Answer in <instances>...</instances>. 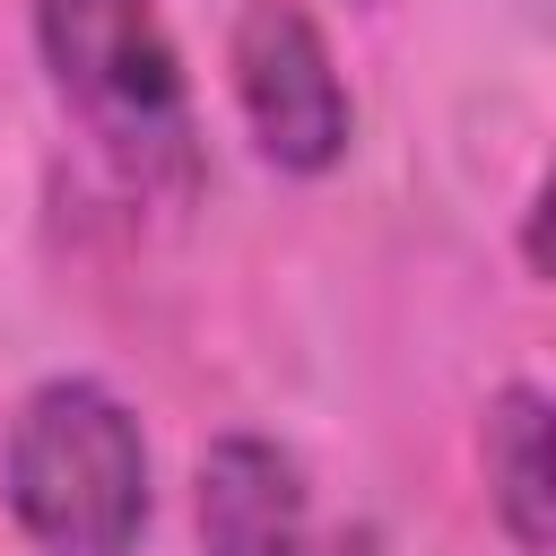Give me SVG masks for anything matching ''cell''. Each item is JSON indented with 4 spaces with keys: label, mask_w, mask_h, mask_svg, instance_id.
<instances>
[{
    "label": "cell",
    "mask_w": 556,
    "mask_h": 556,
    "mask_svg": "<svg viewBox=\"0 0 556 556\" xmlns=\"http://www.w3.org/2000/svg\"><path fill=\"white\" fill-rule=\"evenodd\" d=\"M9 513L43 556H130L148 530V443L104 382H43L9 426Z\"/></svg>",
    "instance_id": "cell-1"
},
{
    "label": "cell",
    "mask_w": 556,
    "mask_h": 556,
    "mask_svg": "<svg viewBox=\"0 0 556 556\" xmlns=\"http://www.w3.org/2000/svg\"><path fill=\"white\" fill-rule=\"evenodd\" d=\"M35 43L61 104L130 174L191 165V96L156 0H35Z\"/></svg>",
    "instance_id": "cell-2"
},
{
    "label": "cell",
    "mask_w": 556,
    "mask_h": 556,
    "mask_svg": "<svg viewBox=\"0 0 556 556\" xmlns=\"http://www.w3.org/2000/svg\"><path fill=\"white\" fill-rule=\"evenodd\" d=\"M235 96L278 174H330L348 156V87L321 26L295 0H243L235 17Z\"/></svg>",
    "instance_id": "cell-3"
},
{
    "label": "cell",
    "mask_w": 556,
    "mask_h": 556,
    "mask_svg": "<svg viewBox=\"0 0 556 556\" xmlns=\"http://www.w3.org/2000/svg\"><path fill=\"white\" fill-rule=\"evenodd\" d=\"M200 547L208 556H304L313 547L304 469L261 434L208 443L200 452Z\"/></svg>",
    "instance_id": "cell-4"
},
{
    "label": "cell",
    "mask_w": 556,
    "mask_h": 556,
    "mask_svg": "<svg viewBox=\"0 0 556 556\" xmlns=\"http://www.w3.org/2000/svg\"><path fill=\"white\" fill-rule=\"evenodd\" d=\"M486 504L504 521V539L521 556H547L556 547V486H547V400L530 382H504L486 400Z\"/></svg>",
    "instance_id": "cell-5"
},
{
    "label": "cell",
    "mask_w": 556,
    "mask_h": 556,
    "mask_svg": "<svg viewBox=\"0 0 556 556\" xmlns=\"http://www.w3.org/2000/svg\"><path fill=\"white\" fill-rule=\"evenodd\" d=\"M304 556H382V539H374V530H313Z\"/></svg>",
    "instance_id": "cell-6"
}]
</instances>
